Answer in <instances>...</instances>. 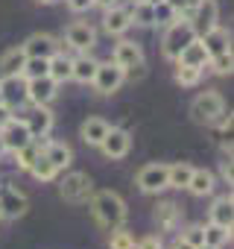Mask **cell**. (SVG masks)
I'll return each instance as SVG.
<instances>
[{
    "label": "cell",
    "instance_id": "1f68e13d",
    "mask_svg": "<svg viewBox=\"0 0 234 249\" xmlns=\"http://www.w3.org/2000/svg\"><path fill=\"white\" fill-rule=\"evenodd\" d=\"M30 173H33V176H35L38 182H53L59 170H56V167H53V161H50V159H47V156L41 153V156H38V159L33 161V167H30Z\"/></svg>",
    "mask_w": 234,
    "mask_h": 249
},
{
    "label": "cell",
    "instance_id": "74e56055",
    "mask_svg": "<svg viewBox=\"0 0 234 249\" xmlns=\"http://www.w3.org/2000/svg\"><path fill=\"white\" fill-rule=\"evenodd\" d=\"M135 249H164V243H161L158 234H147V237H141V240L135 243Z\"/></svg>",
    "mask_w": 234,
    "mask_h": 249
},
{
    "label": "cell",
    "instance_id": "d6a6232c",
    "mask_svg": "<svg viewBox=\"0 0 234 249\" xmlns=\"http://www.w3.org/2000/svg\"><path fill=\"white\" fill-rule=\"evenodd\" d=\"M199 79H202L199 68H190V65H179L176 68V82L182 88H193V85H199Z\"/></svg>",
    "mask_w": 234,
    "mask_h": 249
},
{
    "label": "cell",
    "instance_id": "7a4b0ae2",
    "mask_svg": "<svg viewBox=\"0 0 234 249\" xmlns=\"http://www.w3.org/2000/svg\"><path fill=\"white\" fill-rule=\"evenodd\" d=\"M190 41H196V33H193L190 21L179 18L176 24H170V27H167L164 41H161V50H164V56H167V59H173V62H176V59H179V53H182Z\"/></svg>",
    "mask_w": 234,
    "mask_h": 249
},
{
    "label": "cell",
    "instance_id": "bcb514c9",
    "mask_svg": "<svg viewBox=\"0 0 234 249\" xmlns=\"http://www.w3.org/2000/svg\"><path fill=\"white\" fill-rule=\"evenodd\" d=\"M196 249H217V246H208V243H199Z\"/></svg>",
    "mask_w": 234,
    "mask_h": 249
},
{
    "label": "cell",
    "instance_id": "f35d334b",
    "mask_svg": "<svg viewBox=\"0 0 234 249\" xmlns=\"http://www.w3.org/2000/svg\"><path fill=\"white\" fill-rule=\"evenodd\" d=\"M182 237H184V240H190L193 246H199V243H202V226H190Z\"/></svg>",
    "mask_w": 234,
    "mask_h": 249
},
{
    "label": "cell",
    "instance_id": "7dc6e473",
    "mask_svg": "<svg viewBox=\"0 0 234 249\" xmlns=\"http://www.w3.org/2000/svg\"><path fill=\"white\" fill-rule=\"evenodd\" d=\"M38 3H47V6H50V3H56V0H38Z\"/></svg>",
    "mask_w": 234,
    "mask_h": 249
},
{
    "label": "cell",
    "instance_id": "f1b7e54d",
    "mask_svg": "<svg viewBox=\"0 0 234 249\" xmlns=\"http://www.w3.org/2000/svg\"><path fill=\"white\" fill-rule=\"evenodd\" d=\"M179 21V12L167 3V0H158V3H152V27H170Z\"/></svg>",
    "mask_w": 234,
    "mask_h": 249
},
{
    "label": "cell",
    "instance_id": "d590c367",
    "mask_svg": "<svg viewBox=\"0 0 234 249\" xmlns=\"http://www.w3.org/2000/svg\"><path fill=\"white\" fill-rule=\"evenodd\" d=\"M38 156H41V150L35 147V141H30L27 147H21V150L15 153V161H18V167H21V170H30V167H33V161H35Z\"/></svg>",
    "mask_w": 234,
    "mask_h": 249
},
{
    "label": "cell",
    "instance_id": "8992f818",
    "mask_svg": "<svg viewBox=\"0 0 234 249\" xmlns=\"http://www.w3.org/2000/svg\"><path fill=\"white\" fill-rule=\"evenodd\" d=\"M123 79H126V71L123 68H117L114 62H105V65H97V73H94L91 85L97 88V94L108 97V94H114L117 88L123 85Z\"/></svg>",
    "mask_w": 234,
    "mask_h": 249
},
{
    "label": "cell",
    "instance_id": "836d02e7",
    "mask_svg": "<svg viewBox=\"0 0 234 249\" xmlns=\"http://www.w3.org/2000/svg\"><path fill=\"white\" fill-rule=\"evenodd\" d=\"M108 249H135V237L120 226V229L108 231Z\"/></svg>",
    "mask_w": 234,
    "mask_h": 249
},
{
    "label": "cell",
    "instance_id": "2e32d148",
    "mask_svg": "<svg viewBox=\"0 0 234 249\" xmlns=\"http://www.w3.org/2000/svg\"><path fill=\"white\" fill-rule=\"evenodd\" d=\"M132 27V15H129V6H111L105 9V18H102V30L108 36H123L126 30Z\"/></svg>",
    "mask_w": 234,
    "mask_h": 249
},
{
    "label": "cell",
    "instance_id": "8d00e7d4",
    "mask_svg": "<svg viewBox=\"0 0 234 249\" xmlns=\"http://www.w3.org/2000/svg\"><path fill=\"white\" fill-rule=\"evenodd\" d=\"M47 68H50V59H27L21 76L24 79H35V76H47Z\"/></svg>",
    "mask_w": 234,
    "mask_h": 249
},
{
    "label": "cell",
    "instance_id": "7402d4cb",
    "mask_svg": "<svg viewBox=\"0 0 234 249\" xmlns=\"http://www.w3.org/2000/svg\"><path fill=\"white\" fill-rule=\"evenodd\" d=\"M97 59H91L88 53H82V56H76V59H70V79H76V82H82V85H88L91 79H94V73H97Z\"/></svg>",
    "mask_w": 234,
    "mask_h": 249
},
{
    "label": "cell",
    "instance_id": "d4e9b609",
    "mask_svg": "<svg viewBox=\"0 0 234 249\" xmlns=\"http://www.w3.org/2000/svg\"><path fill=\"white\" fill-rule=\"evenodd\" d=\"M105 132H108V123H105L102 117H88L82 126H79L82 141H85V144H91V147H100V141L105 138Z\"/></svg>",
    "mask_w": 234,
    "mask_h": 249
},
{
    "label": "cell",
    "instance_id": "4dcf8cb0",
    "mask_svg": "<svg viewBox=\"0 0 234 249\" xmlns=\"http://www.w3.org/2000/svg\"><path fill=\"white\" fill-rule=\"evenodd\" d=\"M132 24L135 27H152V3L150 0H135V6H129Z\"/></svg>",
    "mask_w": 234,
    "mask_h": 249
},
{
    "label": "cell",
    "instance_id": "681fc988",
    "mask_svg": "<svg viewBox=\"0 0 234 249\" xmlns=\"http://www.w3.org/2000/svg\"><path fill=\"white\" fill-rule=\"evenodd\" d=\"M0 217H3V211H0Z\"/></svg>",
    "mask_w": 234,
    "mask_h": 249
},
{
    "label": "cell",
    "instance_id": "9c48e42d",
    "mask_svg": "<svg viewBox=\"0 0 234 249\" xmlns=\"http://www.w3.org/2000/svg\"><path fill=\"white\" fill-rule=\"evenodd\" d=\"M0 138H3V144H6V153H18L21 147H27L30 141H35V138L30 135L27 120H18V117H12L6 126L0 129Z\"/></svg>",
    "mask_w": 234,
    "mask_h": 249
},
{
    "label": "cell",
    "instance_id": "44dd1931",
    "mask_svg": "<svg viewBox=\"0 0 234 249\" xmlns=\"http://www.w3.org/2000/svg\"><path fill=\"white\" fill-rule=\"evenodd\" d=\"M24 65H27V53H24V47H12V50H6L3 56H0V79H3V76H18V73L24 71Z\"/></svg>",
    "mask_w": 234,
    "mask_h": 249
},
{
    "label": "cell",
    "instance_id": "484cf974",
    "mask_svg": "<svg viewBox=\"0 0 234 249\" xmlns=\"http://www.w3.org/2000/svg\"><path fill=\"white\" fill-rule=\"evenodd\" d=\"M50 161H53V167L56 170H65L70 161H73V150L67 147V144H62V141H50V144H44V150H41Z\"/></svg>",
    "mask_w": 234,
    "mask_h": 249
},
{
    "label": "cell",
    "instance_id": "3957f363",
    "mask_svg": "<svg viewBox=\"0 0 234 249\" xmlns=\"http://www.w3.org/2000/svg\"><path fill=\"white\" fill-rule=\"evenodd\" d=\"M59 194L65 202H73V205H85L94 194V182L88 173H67L59 185Z\"/></svg>",
    "mask_w": 234,
    "mask_h": 249
},
{
    "label": "cell",
    "instance_id": "52a82bcc",
    "mask_svg": "<svg viewBox=\"0 0 234 249\" xmlns=\"http://www.w3.org/2000/svg\"><path fill=\"white\" fill-rule=\"evenodd\" d=\"M167 173H170V164H147V167H141L138 170V188L144 191V194H158V191H164L167 188Z\"/></svg>",
    "mask_w": 234,
    "mask_h": 249
},
{
    "label": "cell",
    "instance_id": "d6986e66",
    "mask_svg": "<svg viewBox=\"0 0 234 249\" xmlns=\"http://www.w3.org/2000/svg\"><path fill=\"white\" fill-rule=\"evenodd\" d=\"M231 205H234V202H231V194L217 196L214 205H211V211H208V223H217V226L231 229V223H234V208H231Z\"/></svg>",
    "mask_w": 234,
    "mask_h": 249
},
{
    "label": "cell",
    "instance_id": "f546056e",
    "mask_svg": "<svg viewBox=\"0 0 234 249\" xmlns=\"http://www.w3.org/2000/svg\"><path fill=\"white\" fill-rule=\"evenodd\" d=\"M190 173H193V167H190V164H184V161L170 164V173H167V188H187Z\"/></svg>",
    "mask_w": 234,
    "mask_h": 249
},
{
    "label": "cell",
    "instance_id": "7c38bea8",
    "mask_svg": "<svg viewBox=\"0 0 234 249\" xmlns=\"http://www.w3.org/2000/svg\"><path fill=\"white\" fill-rule=\"evenodd\" d=\"M65 44L67 47H73L76 53H88L94 44H97V30L91 27V24H70L67 30H65Z\"/></svg>",
    "mask_w": 234,
    "mask_h": 249
},
{
    "label": "cell",
    "instance_id": "4316f807",
    "mask_svg": "<svg viewBox=\"0 0 234 249\" xmlns=\"http://www.w3.org/2000/svg\"><path fill=\"white\" fill-rule=\"evenodd\" d=\"M47 76H50L53 82H59V85L70 79V59H67L62 50H59L56 56H50V68H47Z\"/></svg>",
    "mask_w": 234,
    "mask_h": 249
},
{
    "label": "cell",
    "instance_id": "ee69618b",
    "mask_svg": "<svg viewBox=\"0 0 234 249\" xmlns=\"http://www.w3.org/2000/svg\"><path fill=\"white\" fill-rule=\"evenodd\" d=\"M117 3H120V0H94V6H100V9H111Z\"/></svg>",
    "mask_w": 234,
    "mask_h": 249
},
{
    "label": "cell",
    "instance_id": "e0dca14e",
    "mask_svg": "<svg viewBox=\"0 0 234 249\" xmlns=\"http://www.w3.org/2000/svg\"><path fill=\"white\" fill-rule=\"evenodd\" d=\"M152 220H155V226H158L161 231H176V229H179V223H182V208H179L176 202L164 199V202H158V205H155Z\"/></svg>",
    "mask_w": 234,
    "mask_h": 249
},
{
    "label": "cell",
    "instance_id": "7bdbcfd3",
    "mask_svg": "<svg viewBox=\"0 0 234 249\" xmlns=\"http://www.w3.org/2000/svg\"><path fill=\"white\" fill-rule=\"evenodd\" d=\"M170 249H196V246H193V243H190V240H184V237H182V234H179V237H176V240H173V243H170Z\"/></svg>",
    "mask_w": 234,
    "mask_h": 249
},
{
    "label": "cell",
    "instance_id": "ba28073f",
    "mask_svg": "<svg viewBox=\"0 0 234 249\" xmlns=\"http://www.w3.org/2000/svg\"><path fill=\"white\" fill-rule=\"evenodd\" d=\"M59 94V82H53L50 76H35L27 79V103L33 106H50Z\"/></svg>",
    "mask_w": 234,
    "mask_h": 249
},
{
    "label": "cell",
    "instance_id": "ac0fdd59",
    "mask_svg": "<svg viewBox=\"0 0 234 249\" xmlns=\"http://www.w3.org/2000/svg\"><path fill=\"white\" fill-rule=\"evenodd\" d=\"M27 126H30L33 138H47L53 129V111L47 106H35V111L27 117Z\"/></svg>",
    "mask_w": 234,
    "mask_h": 249
},
{
    "label": "cell",
    "instance_id": "30bf717a",
    "mask_svg": "<svg viewBox=\"0 0 234 249\" xmlns=\"http://www.w3.org/2000/svg\"><path fill=\"white\" fill-rule=\"evenodd\" d=\"M129 147H132V135L126 129H117V126H108L105 138L100 141V150L105 159H123L129 153Z\"/></svg>",
    "mask_w": 234,
    "mask_h": 249
},
{
    "label": "cell",
    "instance_id": "ffe728a7",
    "mask_svg": "<svg viewBox=\"0 0 234 249\" xmlns=\"http://www.w3.org/2000/svg\"><path fill=\"white\" fill-rule=\"evenodd\" d=\"M199 41H202V47H205V53H208V56H217V53L231 50V36H228L222 27H214L211 33L199 36Z\"/></svg>",
    "mask_w": 234,
    "mask_h": 249
},
{
    "label": "cell",
    "instance_id": "277c9868",
    "mask_svg": "<svg viewBox=\"0 0 234 249\" xmlns=\"http://www.w3.org/2000/svg\"><path fill=\"white\" fill-rule=\"evenodd\" d=\"M222 111H225V103H222V94H217V91L199 94V97L193 100V106H190V117H193L196 123H202V126H211V123H214Z\"/></svg>",
    "mask_w": 234,
    "mask_h": 249
},
{
    "label": "cell",
    "instance_id": "f6af8a7d",
    "mask_svg": "<svg viewBox=\"0 0 234 249\" xmlns=\"http://www.w3.org/2000/svg\"><path fill=\"white\" fill-rule=\"evenodd\" d=\"M0 156H6V144H3V138H0Z\"/></svg>",
    "mask_w": 234,
    "mask_h": 249
},
{
    "label": "cell",
    "instance_id": "9a60e30c",
    "mask_svg": "<svg viewBox=\"0 0 234 249\" xmlns=\"http://www.w3.org/2000/svg\"><path fill=\"white\" fill-rule=\"evenodd\" d=\"M0 94H3V103L9 108H18L27 103V79L18 73V76H3L0 79Z\"/></svg>",
    "mask_w": 234,
    "mask_h": 249
},
{
    "label": "cell",
    "instance_id": "b9f144b4",
    "mask_svg": "<svg viewBox=\"0 0 234 249\" xmlns=\"http://www.w3.org/2000/svg\"><path fill=\"white\" fill-rule=\"evenodd\" d=\"M9 120H12V108H9L6 103H0V129H3Z\"/></svg>",
    "mask_w": 234,
    "mask_h": 249
},
{
    "label": "cell",
    "instance_id": "4fadbf2b",
    "mask_svg": "<svg viewBox=\"0 0 234 249\" xmlns=\"http://www.w3.org/2000/svg\"><path fill=\"white\" fill-rule=\"evenodd\" d=\"M27 208H30L27 194H21L18 188H0V211H3V217L18 220L27 214Z\"/></svg>",
    "mask_w": 234,
    "mask_h": 249
},
{
    "label": "cell",
    "instance_id": "5bb4252c",
    "mask_svg": "<svg viewBox=\"0 0 234 249\" xmlns=\"http://www.w3.org/2000/svg\"><path fill=\"white\" fill-rule=\"evenodd\" d=\"M21 47H24L27 59H50V56L59 53V41H56L53 36H47V33H35V36H30Z\"/></svg>",
    "mask_w": 234,
    "mask_h": 249
},
{
    "label": "cell",
    "instance_id": "603a6c76",
    "mask_svg": "<svg viewBox=\"0 0 234 249\" xmlns=\"http://www.w3.org/2000/svg\"><path fill=\"white\" fill-rule=\"evenodd\" d=\"M214 188H217V176L211 173V170H196L193 167V173H190V182H187V191L193 194V196H208V194H214Z\"/></svg>",
    "mask_w": 234,
    "mask_h": 249
},
{
    "label": "cell",
    "instance_id": "c3c4849f",
    "mask_svg": "<svg viewBox=\"0 0 234 249\" xmlns=\"http://www.w3.org/2000/svg\"><path fill=\"white\" fill-rule=\"evenodd\" d=\"M0 103H3V94H0Z\"/></svg>",
    "mask_w": 234,
    "mask_h": 249
},
{
    "label": "cell",
    "instance_id": "83f0119b",
    "mask_svg": "<svg viewBox=\"0 0 234 249\" xmlns=\"http://www.w3.org/2000/svg\"><path fill=\"white\" fill-rule=\"evenodd\" d=\"M228 240H231V229H225V226H217V223H208V226H202V243L222 249Z\"/></svg>",
    "mask_w": 234,
    "mask_h": 249
},
{
    "label": "cell",
    "instance_id": "e575fe53",
    "mask_svg": "<svg viewBox=\"0 0 234 249\" xmlns=\"http://www.w3.org/2000/svg\"><path fill=\"white\" fill-rule=\"evenodd\" d=\"M208 68H214V73H219V76L231 73V68H234V56H231V50L211 56V59H208Z\"/></svg>",
    "mask_w": 234,
    "mask_h": 249
},
{
    "label": "cell",
    "instance_id": "5b68a950",
    "mask_svg": "<svg viewBox=\"0 0 234 249\" xmlns=\"http://www.w3.org/2000/svg\"><path fill=\"white\" fill-rule=\"evenodd\" d=\"M190 27H193V33H196V38L199 36H205V33H211L214 27H219L217 21H219V6H217V0H196V6H193V12H190Z\"/></svg>",
    "mask_w": 234,
    "mask_h": 249
},
{
    "label": "cell",
    "instance_id": "60d3db41",
    "mask_svg": "<svg viewBox=\"0 0 234 249\" xmlns=\"http://www.w3.org/2000/svg\"><path fill=\"white\" fill-rule=\"evenodd\" d=\"M219 176H222V182L231 185V179H234V173H231V156H228L225 161H219Z\"/></svg>",
    "mask_w": 234,
    "mask_h": 249
},
{
    "label": "cell",
    "instance_id": "8fae6325",
    "mask_svg": "<svg viewBox=\"0 0 234 249\" xmlns=\"http://www.w3.org/2000/svg\"><path fill=\"white\" fill-rule=\"evenodd\" d=\"M111 62H114L117 68H123L126 73H132L135 68H141V65H144V50H141V44H135V41H126V38H123V41H117Z\"/></svg>",
    "mask_w": 234,
    "mask_h": 249
},
{
    "label": "cell",
    "instance_id": "cb8c5ba5",
    "mask_svg": "<svg viewBox=\"0 0 234 249\" xmlns=\"http://www.w3.org/2000/svg\"><path fill=\"white\" fill-rule=\"evenodd\" d=\"M208 59H211V56L205 53L202 41L196 38V41H190V44H187V47L179 53V59H176V62H179V65H190V68H199V71H205V68H208Z\"/></svg>",
    "mask_w": 234,
    "mask_h": 249
},
{
    "label": "cell",
    "instance_id": "ab89813d",
    "mask_svg": "<svg viewBox=\"0 0 234 249\" xmlns=\"http://www.w3.org/2000/svg\"><path fill=\"white\" fill-rule=\"evenodd\" d=\"M94 6V0H67V9L70 12H88Z\"/></svg>",
    "mask_w": 234,
    "mask_h": 249
},
{
    "label": "cell",
    "instance_id": "6da1fadb",
    "mask_svg": "<svg viewBox=\"0 0 234 249\" xmlns=\"http://www.w3.org/2000/svg\"><path fill=\"white\" fill-rule=\"evenodd\" d=\"M88 208H91L97 226L105 229V231H114L126 223V202L114 191H94L91 199H88Z\"/></svg>",
    "mask_w": 234,
    "mask_h": 249
}]
</instances>
